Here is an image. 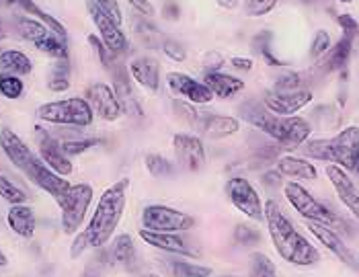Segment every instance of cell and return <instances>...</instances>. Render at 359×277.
<instances>
[{
  "mask_svg": "<svg viewBox=\"0 0 359 277\" xmlns=\"http://www.w3.org/2000/svg\"><path fill=\"white\" fill-rule=\"evenodd\" d=\"M327 177L331 181V185L334 187V191L339 195L341 203L345 208H349L353 212V216L359 220V189L358 185L353 183V179L347 175L345 168L337 165L327 166Z\"/></svg>",
  "mask_w": 359,
  "mask_h": 277,
  "instance_id": "obj_21",
  "label": "cell"
},
{
  "mask_svg": "<svg viewBox=\"0 0 359 277\" xmlns=\"http://www.w3.org/2000/svg\"><path fill=\"white\" fill-rule=\"evenodd\" d=\"M358 263H359V255H358Z\"/></svg>",
  "mask_w": 359,
  "mask_h": 277,
  "instance_id": "obj_59",
  "label": "cell"
},
{
  "mask_svg": "<svg viewBox=\"0 0 359 277\" xmlns=\"http://www.w3.org/2000/svg\"><path fill=\"white\" fill-rule=\"evenodd\" d=\"M222 64H224V58L218 52H210V54L205 55V60H203V66H205V72H216V70H220Z\"/></svg>",
  "mask_w": 359,
  "mask_h": 277,
  "instance_id": "obj_46",
  "label": "cell"
},
{
  "mask_svg": "<svg viewBox=\"0 0 359 277\" xmlns=\"http://www.w3.org/2000/svg\"><path fill=\"white\" fill-rule=\"evenodd\" d=\"M308 230L314 234V238H316L325 249L331 250L339 261H343V263L349 265V267H355V265H358V261L353 259V252H351L349 247L345 245V241L341 238V234L334 232L331 226H325V224H318V222H308Z\"/></svg>",
  "mask_w": 359,
  "mask_h": 277,
  "instance_id": "obj_19",
  "label": "cell"
},
{
  "mask_svg": "<svg viewBox=\"0 0 359 277\" xmlns=\"http://www.w3.org/2000/svg\"><path fill=\"white\" fill-rule=\"evenodd\" d=\"M0 148L6 154V158L21 173H25L31 163L37 158V154L11 128H0Z\"/></svg>",
  "mask_w": 359,
  "mask_h": 277,
  "instance_id": "obj_20",
  "label": "cell"
},
{
  "mask_svg": "<svg viewBox=\"0 0 359 277\" xmlns=\"http://www.w3.org/2000/svg\"><path fill=\"white\" fill-rule=\"evenodd\" d=\"M259 50H261V54H263V58H265V62H267L269 66H283V62H281V60H277L276 55L271 54L269 46H261Z\"/></svg>",
  "mask_w": 359,
  "mask_h": 277,
  "instance_id": "obj_50",
  "label": "cell"
},
{
  "mask_svg": "<svg viewBox=\"0 0 359 277\" xmlns=\"http://www.w3.org/2000/svg\"><path fill=\"white\" fill-rule=\"evenodd\" d=\"M128 72L132 76V81L150 90V93H156L158 86H161V66L156 60L148 58V55H140V58H134L130 64H128Z\"/></svg>",
  "mask_w": 359,
  "mask_h": 277,
  "instance_id": "obj_22",
  "label": "cell"
},
{
  "mask_svg": "<svg viewBox=\"0 0 359 277\" xmlns=\"http://www.w3.org/2000/svg\"><path fill=\"white\" fill-rule=\"evenodd\" d=\"M283 194L285 199L290 201V205L304 218L306 222H318V224H325V226H331L334 232H347L349 226L347 222L341 220L334 212H331L323 201H318L314 195L306 189L304 185L296 183V181H290L283 185Z\"/></svg>",
  "mask_w": 359,
  "mask_h": 277,
  "instance_id": "obj_5",
  "label": "cell"
},
{
  "mask_svg": "<svg viewBox=\"0 0 359 277\" xmlns=\"http://www.w3.org/2000/svg\"><path fill=\"white\" fill-rule=\"evenodd\" d=\"M230 64H232V68H236V70H241V72H250L252 66H255L250 58H241V55H234V58L230 60Z\"/></svg>",
  "mask_w": 359,
  "mask_h": 277,
  "instance_id": "obj_47",
  "label": "cell"
},
{
  "mask_svg": "<svg viewBox=\"0 0 359 277\" xmlns=\"http://www.w3.org/2000/svg\"><path fill=\"white\" fill-rule=\"evenodd\" d=\"M23 90H25V84L19 76H13V74H0V95L4 99H21L23 97Z\"/></svg>",
  "mask_w": 359,
  "mask_h": 277,
  "instance_id": "obj_34",
  "label": "cell"
},
{
  "mask_svg": "<svg viewBox=\"0 0 359 277\" xmlns=\"http://www.w3.org/2000/svg\"><path fill=\"white\" fill-rule=\"evenodd\" d=\"M144 161H146V170L156 179H170L177 173L175 165L161 154H146Z\"/></svg>",
  "mask_w": 359,
  "mask_h": 277,
  "instance_id": "obj_32",
  "label": "cell"
},
{
  "mask_svg": "<svg viewBox=\"0 0 359 277\" xmlns=\"http://www.w3.org/2000/svg\"><path fill=\"white\" fill-rule=\"evenodd\" d=\"M128 2H130V4H134L142 15H152V13H154V8H152L150 0H128Z\"/></svg>",
  "mask_w": 359,
  "mask_h": 277,
  "instance_id": "obj_49",
  "label": "cell"
},
{
  "mask_svg": "<svg viewBox=\"0 0 359 277\" xmlns=\"http://www.w3.org/2000/svg\"><path fill=\"white\" fill-rule=\"evenodd\" d=\"M37 117L52 126L88 128L95 119V113L84 97H70V99H60L39 105Z\"/></svg>",
  "mask_w": 359,
  "mask_h": 277,
  "instance_id": "obj_6",
  "label": "cell"
},
{
  "mask_svg": "<svg viewBox=\"0 0 359 277\" xmlns=\"http://www.w3.org/2000/svg\"><path fill=\"white\" fill-rule=\"evenodd\" d=\"M88 43L93 46V50L97 52L99 60H101V64H103L107 70H111V68L117 64V58H119V55L113 54L109 48L101 41V37H97V35H88Z\"/></svg>",
  "mask_w": 359,
  "mask_h": 277,
  "instance_id": "obj_38",
  "label": "cell"
},
{
  "mask_svg": "<svg viewBox=\"0 0 359 277\" xmlns=\"http://www.w3.org/2000/svg\"><path fill=\"white\" fill-rule=\"evenodd\" d=\"M359 152V128L349 126L331 138V165L353 170Z\"/></svg>",
  "mask_w": 359,
  "mask_h": 277,
  "instance_id": "obj_18",
  "label": "cell"
},
{
  "mask_svg": "<svg viewBox=\"0 0 359 277\" xmlns=\"http://www.w3.org/2000/svg\"><path fill=\"white\" fill-rule=\"evenodd\" d=\"M17 31L25 41L33 43L41 54L52 55L54 60H68V41L60 39L41 21H37L33 17H19Z\"/></svg>",
  "mask_w": 359,
  "mask_h": 277,
  "instance_id": "obj_7",
  "label": "cell"
},
{
  "mask_svg": "<svg viewBox=\"0 0 359 277\" xmlns=\"http://www.w3.org/2000/svg\"><path fill=\"white\" fill-rule=\"evenodd\" d=\"M0 54H2V50H0Z\"/></svg>",
  "mask_w": 359,
  "mask_h": 277,
  "instance_id": "obj_60",
  "label": "cell"
},
{
  "mask_svg": "<svg viewBox=\"0 0 359 277\" xmlns=\"http://www.w3.org/2000/svg\"><path fill=\"white\" fill-rule=\"evenodd\" d=\"M234 241L243 247H252L261 243V232L250 224H238L234 228Z\"/></svg>",
  "mask_w": 359,
  "mask_h": 277,
  "instance_id": "obj_37",
  "label": "cell"
},
{
  "mask_svg": "<svg viewBox=\"0 0 359 277\" xmlns=\"http://www.w3.org/2000/svg\"><path fill=\"white\" fill-rule=\"evenodd\" d=\"M279 0H245V15L247 17H263L269 15Z\"/></svg>",
  "mask_w": 359,
  "mask_h": 277,
  "instance_id": "obj_40",
  "label": "cell"
},
{
  "mask_svg": "<svg viewBox=\"0 0 359 277\" xmlns=\"http://www.w3.org/2000/svg\"><path fill=\"white\" fill-rule=\"evenodd\" d=\"M312 101V90L302 88V90H292V93H277V90H267L263 95L265 107L276 113L279 117H294L298 111H302L306 105Z\"/></svg>",
  "mask_w": 359,
  "mask_h": 277,
  "instance_id": "obj_16",
  "label": "cell"
},
{
  "mask_svg": "<svg viewBox=\"0 0 359 277\" xmlns=\"http://www.w3.org/2000/svg\"><path fill=\"white\" fill-rule=\"evenodd\" d=\"M163 52H165L170 60H175V62H183L185 60V50H183V46L181 43H177V41H172V39H165L163 41Z\"/></svg>",
  "mask_w": 359,
  "mask_h": 277,
  "instance_id": "obj_43",
  "label": "cell"
},
{
  "mask_svg": "<svg viewBox=\"0 0 359 277\" xmlns=\"http://www.w3.org/2000/svg\"><path fill=\"white\" fill-rule=\"evenodd\" d=\"M86 6H88V13H90V19L95 23V27L99 31L101 41L115 55L128 54L130 52V41H128L126 33L121 31V25H117L109 15L101 6H97L93 0H86Z\"/></svg>",
  "mask_w": 359,
  "mask_h": 277,
  "instance_id": "obj_11",
  "label": "cell"
},
{
  "mask_svg": "<svg viewBox=\"0 0 359 277\" xmlns=\"http://www.w3.org/2000/svg\"><path fill=\"white\" fill-rule=\"evenodd\" d=\"M224 191L228 195V199L232 201V205L241 214H245L249 220H265V205L261 201V195L257 194V189L250 185L249 179H245V177H230L226 181V185H224Z\"/></svg>",
  "mask_w": 359,
  "mask_h": 277,
  "instance_id": "obj_10",
  "label": "cell"
},
{
  "mask_svg": "<svg viewBox=\"0 0 359 277\" xmlns=\"http://www.w3.org/2000/svg\"><path fill=\"white\" fill-rule=\"evenodd\" d=\"M172 109L177 113V117L197 132L199 136L210 140H222L228 136H234L241 130V121L232 115H216L212 111H199L195 109V105L187 101H172Z\"/></svg>",
  "mask_w": 359,
  "mask_h": 277,
  "instance_id": "obj_4",
  "label": "cell"
},
{
  "mask_svg": "<svg viewBox=\"0 0 359 277\" xmlns=\"http://www.w3.org/2000/svg\"><path fill=\"white\" fill-rule=\"evenodd\" d=\"M62 144V150H64V154L70 158V156H79V154H83L86 150H90V148H95V146H99L101 144V140L99 138H76V140H64V142H60Z\"/></svg>",
  "mask_w": 359,
  "mask_h": 277,
  "instance_id": "obj_36",
  "label": "cell"
},
{
  "mask_svg": "<svg viewBox=\"0 0 359 277\" xmlns=\"http://www.w3.org/2000/svg\"><path fill=\"white\" fill-rule=\"evenodd\" d=\"M166 84L172 95L181 97L183 101H187L191 105H208L216 99L214 93L208 88V84L185 74V72H168Z\"/></svg>",
  "mask_w": 359,
  "mask_h": 277,
  "instance_id": "obj_12",
  "label": "cell"
},
{
  "mask_svg": "<svg viewBox=\"0 0 359 277\" xmlns=\"http://www.w3.org/2000/svg\"><path fill=\"white\" fill-rule=\"evenodd\" d=\"M238 111L245 121H249L250 126L276 140L277 146L285 150L302 148L312 134V126L304 117H279L267 109L263 101H249Z\"/></svg>",
  "mask_w": 359,
  "mask_h": 277,
  "instance_id": "obj_2",
  "label": "cell"
},
{
  "mask_svg": "<svg viewBox=\"0 0 359 277\" xmlns=\"http://www.w3.org/2000/svg\"><path fill=\"white\" fill-rule=\"evenodd\" d=\"M140 238L150 245L152 249L163 250V252H168V255H183V257H195V252L189 249V245L179 238L177 234H166V232H152V230H146L142 228L138 232Z\"/></svg>",
  "mask_w": 359,
  "mask_h": 277,
  "instance_id": "obj_23",
  "label": "cell"
},
{
  "mask_svg": "<svg viewBox=\"0 0 359 277\" xmlns=\"http://www.w3.org/2000/svg\"><path fill=\"white\" fill-rule=\"evenodd\" d=\"M0 197L4 201H8L11 205H21V203H27L29 195L19 187L15 185L8 177L0 175Z\"/></svg>",
  "mask_w": 359,
  "mask_h": 277,
  "instance_id": "obj_33",
  "label": "cell"
},
{
  "mask_svg": "<svg viewBox=\"0 0 359 277\" xmlns=\"http://www.w3.org/2000/svg\"><path fill=\"white\" fill-rule=\"evenodd\" d=\"M111 259L121 267H132L136 261V247L130 234H119L111 245Z\"/></svg>",
  "mask_w": 359,
  "mask_h": 277,
  "instance_id": "obj_29",
  "label": "cell"
},
{
  "mask_svg": "<svg viewBox=\"0 0 359 277\" xmlns=\"http://www.w3.org/2000/svg\"><path fill=\"white\" fill-rule=\"evenodd\" d=\"M84 99L88 101L90 109L97 117H101L103 121H117L123 115V107L115 95V90L109 84L95 83L90 84L84 93Z\"/></svg>",
  "mask_w": 359,
  "mask_h": 277,
  "instance_id": "obj_14",
  "label": "cell"
},
{
  "mask_svg": "<svg viewBox=\"0 0 359 277\" xmlns=\"http://www.w3.org/2000/svg\"><path fill=\"white\" fill-rule=\"evenodd\" d=\"M35 138H37V156L54 173L62 175V177H70L74 166L70 163V158L64 154L60 140L54 138L52 132H48L43 128H35Z\"/></svg>",
  "mask_w": 359,
  "mask_h": 277,
  "instance_id": "obj_13",
  "label": "cell"
},
{
  "mask_svg": "<svg viewBox=\"0 0 359 277\" xmlns=\"http://www.w3.org/2000/svg\"><path fill=\"white\" fill-rule=\"evenodd\" d=\"M250 277H277L273 261L263 252H255L252 263H250Z\"/></svg>",
  "mask_w": 359,
  "mask_h": 277,
  "instance_id": "obj_35",
  "label": "cell"
},
{
  "mask_svg": "<svg viewBox=\"0 0 359 277\" xmlns=\"http://www.w3.org/2000/svg\"><path fill=\"white\" fill-rule=\"evenodd\" d=\"M93 195L95 191L88 183H79V185H72L68 194L57 201L60 212H62V230L66 234L79 232V228L83 226L86 218V212L93 203Z\"/></svg>",
  "mask_w": 359,
  "mask_h": 277,
  "instance_id": "obj_9",
  "label": "cell"
},
{
  "mask_svg": "<svg viewBox=\"0 0 359 277\" xmlns=\"http://www.w3.org/2000/svg\"><path fill=\"white\" fill-rule=\"evenodd\" d=\"M265 224L277 255L285 263L296 267H310L320 261V252L294 228V224L273 199L265 203Z\"/></svg>",
  "mask_w": 359,
  "mask_h": 277,
  "instance_id": "obj_1",
  "label": "cell"
},
{
  "mask_svg": "<svg viewBox=\"0 0 359 277\" xmlns=\"http://www.w3.org/2000/svg\"><path fill=\"white\" fill-rule=\"evenodd\" d=\"M283 175L279 173V170H271V173H265L263 175V185H267V187H281L283 185V179H281Z\"/></svg>",
  "mask_w": 359,
  "mask_h": 277,
  "instance_id": "obj_48",
  "label": "cell"
},
{
  "mask_svg": "<svg viewBox=\"0 0 359 277\" xmlns=\"http://www.w3.org/2000/svg\"><path fill=\"white\" fill-rule=\"evenodd\" d=\"M203 83L208 84V88L214 93V97H220V99H230L234 95H238L241 90H245V83L232 74H224L222 70L216 72H205Z\"/></svg>",
  "mask_w": 359,
  "mask_h": 277,
  "instance_id": "obj_25",
  "label": "cell"
},
{
  "mask_svg": "<svg viewBox=\"0 0 359 277\" xmlns=\"http://www.w3.org/2000/svg\"><path fill=\"white\" fill-rule=\"evenodd\" d=\"M195 226V218L187 212H181L170 205H146L142 212V228L152 230V232H166V234H177L191 230Z\"/></svg>",
  "mask_w": 359,
  "mask_h": 277,
  "instance_id": "obj_8",
  "label": "cell"
},
{
  "mask_svg": "<svg viewBox=\"0 0 359 277\" xmlns=\"http://www.w3.org/2000/svg\"><path fill=\"white\" fill-rule=\"evenodd\" d=\"M166 271L170 277H210L212 276V267L205 265H197V263H189V261H168L165 265Z\"/></svg>",
  "mask_w": 359,
  "mask_h": 277,
  "instance_id": "obj_31",
  "label": "cell"
},
{
  "mask_svg": "<svg viewBox=\"0 0 359 277\" xmlns=\"http://www.w3.org/2000/svg\"><path fill=\"white\" fill-rule=\"evenodd\" d=\"M6 263H8V259H6V255H4V252L0 250V267H4Z\"/></svg>",
  "mask_w": 359,
  "mask_h": 277,
  "instance_id": "obj_53",
  "label": "cell"
},
{
  "mask_svg": "<svg viewBox=\"0 0 359 277\" xmlns=\"http://www.w3.org/2000/svg\"><path fill=\"white\" fill-rule=\"evenodd\" d=\"M6 224L21 238H33L35 236V212L27 203L11 205V210L6 214Z\"/></svg>",
  "mask_w": 359,
  "mask_h": 277,
  "instance_id": "obj_24",
  "label": "cell"
},
{
  "mask_svg": "<svg viewBox=\"0 0 359 277\" xmlns=\"http://www.w3.org/2000/svg\"><path fill=\"white\" fill-rule=\"evenodd\" d=\"M353 173L359 177V152H358V158H355V166H353Z\"/></svg>",
  "mask_w": 359,
  "mask_h": 277,
  "instance_id": "obj_54",
  "label": "cell"
},
{
  "mask_svg": "<svg viewBox=\"0 0 359 277\" xmlns=\"http://www.w3.org/2000/svg\"><path fill=\"white\" fill-rule=\"evenodd\" d=\"M48 88L52 93H64L70 88V60H55L48 76Z\"/></svg>",
  "mask_w": 359,
  "mask_h": 277,
  "instance_id": "obj_30",
  "label": "cell"
},
{
  "mask_svg": "<svg viewBox=\"0 0 359 277\" xmlns=\"http://www.w3.org/2000/svg\"><path fill=\"white\" fill-rule=\"evenodd\" d=\"M128 187H130V179H121L107 187L99 197L97 208L88 220V226L84 228L90 249H103L113 238L119 222L123 218V212H126Z\"/></svg>",
  "mask_w": 359,
  "mask_h": 277,
  "instance_id": "obj_3",
  "label": "cell"
},
{
  "mask_svg": "<svg viewBox=\"0 0 359 277\" xmlns=\"http://www.w3.org/2000/svg\"><path fill=\"white\" fill-rule=\"evenodd\" d=\"M218 4H220L222 8H228V11H232V8H236L238 6V2L241 0H216Z\"/></svg>",
  "mask_w": 359,
  "mask_h": 277,
  "instance_id": "obj_51",
  "label": "cell"
},
{
  "mask_svg": "<svg viewBox=\"0 0 359 277\" xmlns=\"http://www.w3.org/2000/svg\"><path fill=\"white\" fill-rule=\"evenodd\" d=\"M88 247H90V245H88V238H86V234H84L83 230V232L76 234V238H74V243H72V247H70V257H72V259H79Z\"/></svg>",
  "mask_w": 359,
  "mask_h": 277,
  "instance_id": "obj_45",
  "label": "cell"
},
{
  "mask_svg": "<svg viewBox=\"0 0 359 277\" xmlns=\"http://www.w3.org/2000/svg\"><path fill=\"white\" fill-rule=\"evenodd\" d=\"M337 23H339V27L343 29V35H351V37L359 35V23L351 15H339Z\"/></svg>",
  "mask_w": 359,
  "mask_h": 277,
  "instance_id": "obj_44",
  "label": "cell"
},
{
  "mask_svg": "<svg viewBox=\"0 0 359 277\" xmlns=\"http://www.w3.org/2000/svg\"><path fill=\"white\" fill-rule=\"evenodd\" d=\"M21 0H0V4H6V6H19Z\"/></svg>",
  "mask_w": 359,
  "mask_h": 277,
  "instance_id": "obj_52",
  "label": "cell"
},
{
  "mask_svg": "<svg viewBox=\"0 0 359 277\" xmlns=\"http://www.w3.org/2000/svg\"><path fill=\"white\" fill-rule=\"evenodd\" d=\"M329 50H331V35L325 29L316 31L314 39H312V46H310V55L312 58H323V55H327Z\"/></svg>",
  "mask_w": 359,
  "mask_h": 277,
  "instance_id": "obj_41",
  "label": "cell"
},
{
  "mask_svg": "<svg viewBox=\"0 0 359 277\" xmlns=\"http://www.w3.org/2000/svg\"><path fill=\"white\" fill-rule=\"evenodd\" d=\"M144 277H161V276H156V273H150V276H144Z\"/></svg>",
  "mask_w": 359,
  "mask_h": 277,
  "instance_id": "obj_57",
  "label": "cell"
},
{
  "mask_svg": "<svg viewBox=\"0 0 359 277\" xmlns=\"http://www.w3.org/2000/svg\"><path fill=\"white\" fill-rule=\"evenodd\" d=\"M339 2H343V4H347V2H353V0H339Z\"/></svg>",
  "mask_w": 359,
  "mask_h": 277,
  "instance_id": "obj_56",
  "label": "cell"
},
{
  "mask_svg": "<svg viewBox=\"0 0 359 277\" xmlns=\"http://www.w3.org/2000/svg\"><path fill=\"white\" fill-rule=\"evenodd\" d=\"M33 70V64L27 55L19 50H4L0 54V74H13V76H27Z\"/></svg>",
  "mask_w": 359,
  "mask_h": 277,
  "instance_id": "obj_28",
  "label": "cell"
},
{
  "mask_svg": "<svg viewBox=\"0 0 359 277\" xmlns=\"http://www.w3.org/2000/svg\"><path fill=\"white\" fill-rule=\"evenodd\" d=\"M97 6H101L107 15H109L111 19L117 23V25H121V21H123V17H121V8H119V4H117V0H93Z\"/></svg>",
  "mask_w": 359,
  "mask_h": 277,
  "instance_id": "obj_42",
  "label": "cell"
},
{
  "mask_svg": "<svg viewBox=\"0 0 359 277\" xmlns=\"http://www.w3.org/2000/svg\"><path fill=\"white\" fill-rule=\"evenodd\" d=\"M353 39H355V37H351V35H343V37L337 41V46L327 52L323 64H320L323 72L343 70V68L347 66V62H349V58H351V52H353Z\"/></svg>",
  "mask_w": 359,
  "mask_h": 277,
  "instance_id": "obj_27",
  "label": "cell"
},
{
  "mask_svg": "<svg viewBox=\"0 0 359 277\" xmlns=\"http://www.w3.org/2000/svg\"><path fill=\"white\" fill-rule=\"evenodd\" d=\"M277 170L283 177H294V179H304V181H314L318 177L316 166L308 163L306 158L292 156V154H285L277 161Z\"/></svg>",
  "mask_w": 359,
  "mask_h": 277,
  "instance_id": "obj_26",
  "label": "cell"
},
{
  "mask_svg": "<svg viewBox=\"0 0 359 277\" xmlns=\"http://www.w3.org/2000/svg\"><path fill=\"white\" fill-rule=\"evenodd\" d=\"M4 37H6V33H4V31H2V27H0V41H2Z\"/></svg>",
  "mask_w": 359,
  "mask_h": 277,
  "instance_id": "obj_55",
  "label": "cell"
},
{
  "mask_svg": "<svg viewBox=\"0 0 359 277\" xmlns=\"http://www.w3.org/2000/svg\"><path fill=\"white\" fill-rule=\"evenodd\" d=\"M23 175L27 177L33 185H37L41 191H46L48 195H52V197L55 199V203H57L64 195L68 194V189L72 187V185L68 183V179H66V177H62V175L54 173V170L46 165L39 156L31 163V166H29Z\"/></svg>",
  "mask_w": 359,
  "mask_h": 277,
  "instance_id": "obj_15",
  "label": "cell"
},
{
  "mask_svg": "<svg viewBox=\"0 0 359 277\" xmlns=\"http://www.w3.org/2000/svg\"><path fill=\"white\" fill-rule=\"evenodd\" d=\"M302 88H304V76L298 72H287L279 76L273 86V90L277 93H292V90H302Z\"/></svg>",
  "mask_w": 359,
  "mask_h": 277,
  "instance_id": "obj_39",
  "label": "cell"
},
{
  "mask_svg": "<svg viewBox=\"0 0 359 277\" xmlns=\"http://www.w3.org/2000/svg\"><path fill=\"white\" fill-rule=\"evenodd\" d=\"M172 150H175L177 163L185 170H199L208 161L203 142L199 136H194V134H175Z\"/></svg>",
  "mask_w": 359,
  "mask_h": 277,
  "instance_id": "obj_17",
  "label": "cell"
},
{
  "mask_svg": "<svg viewBox=\"0 0 359 277\" xmlns=\"http://www.w3.org/2000/svg\"><path fill=\"white\" fill-rule=\"evenodd\" d=\"M220 277H238V276H220Z\"/></svg>",
  "mask_w": 359,
  "mask_h": 277,
  "instance_id": "obj_58",
  "label": "cell"
}]
</instances>
